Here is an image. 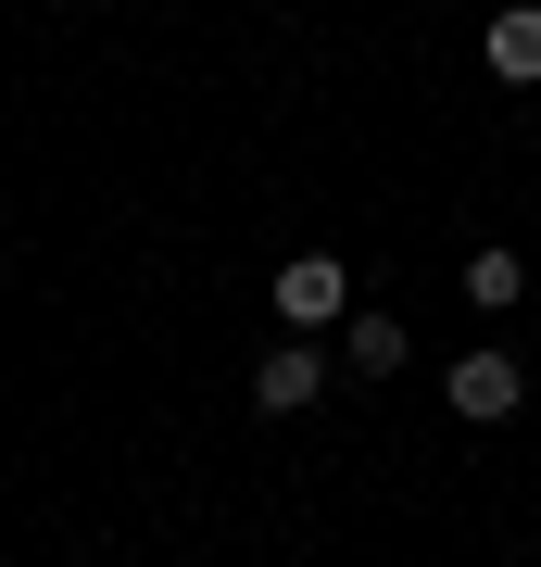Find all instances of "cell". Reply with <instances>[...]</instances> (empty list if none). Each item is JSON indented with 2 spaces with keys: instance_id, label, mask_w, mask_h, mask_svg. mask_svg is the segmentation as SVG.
Masks as SVG:
<instances>
[{
  "instance_id": "1",
  "label": "cell",
  "mask_w": 541,
  "mask_h": 567,
  "mask_svg": "<svg viewBox=\"0 0 541 567\" xmlns=\"http://www.w3.org/2000/svg\"><path fill=\"white\" fill-rule=\"evenodd\" d=\"M264 303H278L290 341H327V328H353V278H341V252H290Z\"/></svg>"
},
{
  "instance_id": "2",
  "label": "cell",
  "mask_w": 541,
  "mask_h": 567,
  "mask_svg": "<svg viewBox=\"0 0 541 567\" xmlns=\"http://www.w3.org/2000/svg\"><path fill=\"white\" fill-rule=\"evenodd\" d=\"M441 404H454L466 429H503V416L529 404V365H517V353H454V365H441Z\"/></svg>"
},
{
  "instance_id": "3",
  "label": "cell",
  "mask_w": 541,
  "mask_h": 567,
  "mask_svg": "<svg viewBox=\"0 0 541 567\" xmlns=\"http://www.w3.org/2000/svg\"><path fill=\"white\" fill-rule=\"evenodd\" d=\"M252 404H264V416H302V404H327V353H315V341H278V353L252 365Z\"/></svg>"
},
{
  "instance_id": "4",
  "label": "cell",
  "mask_w": 541,
  "mask_h": 567,
  "mask_svg": "<svg viewBox=\"0 0 541 567\" xmlns=\"http://www.w3.org/2000/svg\"><path fill=\"white\" fill-rule=\"evenodd\" d=\"M479 51H491V76H503V89H541V0H503Z\"/></svg>"
},
{
  "instance_id": "5",
  "label": "cell",
  "mask_w": 541,
  "mask_h": 567,
  "mask_svg": "<svg viewBox=\"0 0 541 567\" xmlns=\"http://www.w3.org/2000/svg\"><path fill=\"white\" fill-rule=\"evenodd\" d=\"M403 353H416L403 316H353V328H341V365H353V379H403Z\"/></svg>"
},
{
  "instance_id": "6",
  "label": "cell",
  "mask_w": 541,
  "mask_h": 567,
  "mask_svg": "<svg viewBox=\"0 0 541 567\" xmlns=\"http://www.w3.org/2000/svg\"><path fill=\"white\" fill-rule=\"evenodd\" d=\"M466 303H479V316H517V303H529V265L503 252V240H491V252H466Z\"/></svg>"
}]
</instances>
